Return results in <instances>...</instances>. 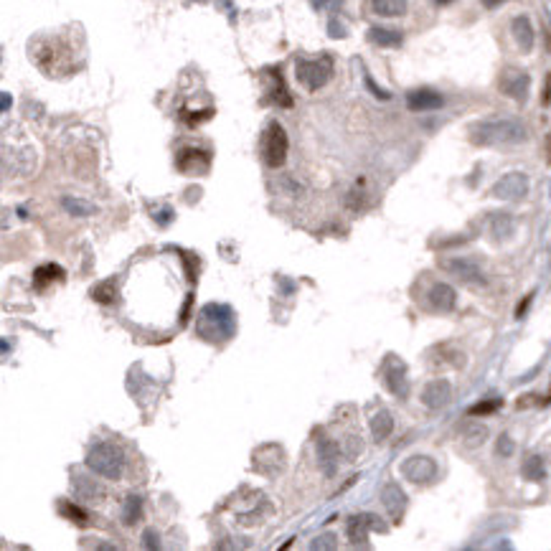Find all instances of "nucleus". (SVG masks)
Masks as SVG:
<instances>
[{
    "label": "nucleus",
    "instance_id": "c9c22d12",
    "mask_svg": "<svg viewBox=\"0 0 551 551\" xmlns=\"http://www.w3.org/2000/svg\"><path fill=\"white\" fill-rule=\"evenodd\" d=\"M531 300H534V295H526L524 302H521V305H518V308H516V315H518V318H524V313H526V308L531 305Z\"/></svg>",
    "mask_w": 551,
    "mask_h": 551
},
{
    "label": "nucleus",
    "instance_id": "f257e3e1",
    "mask_svg": "<svg viewBox=\"0 0 551 551\" xmlns=\"http://www.w3.org/2000/svg\"><path fill=\"white\" fill-rule=\"evenodd\" d=\"M467 138L478 147H506L521 145L524 140H528V130L521 120L495 117V120L473 122L467 130Z\"/></svg>",
    "mask_w": 551,
    "mask_h": 551
},
{
    "label": "nucleus",
    "instance_id": "b1692460",
    "mask_svg": "<svg viewBox=\"0 0 551 551\" xmlns=\"http://www.w3.org/2000/svg\"><path fill=\"white\" fill-rule=\"evenodd\" d=\"M140 518H143V503H140L138 495H127L125 498V506H122V524H138Z\"/></svg>",
    "mask_w": 551,
    "mask_h": 551
},
{
    "label": "nucleus",
    "instance_id": "6e6552de",
    "mask_svg": "<svg viewBox=\"0 0 551 551\" xmlns=\"http://www.w3.org/2000/svg\"><path fill=\"white\" fill-rule=\"evenodd\" d=\"M498 89L516 102H526L528 89H531V77L521 69H503L498 79Z\"/></svg>",
    "mask_w": 551,
    "mask_h": 551
},
{
    "label": "nucleus",
    "instance_id": "f3484780",
    "mask_svg": "<svg viewBox=\"0 0 551 551\" xmlns=\"http://www.w3.org/2000/svg\"><path fill=\"white\" fill-rule=\"evenodd\" d=\"M381 503H384V509H387L389 516L399 524L402 516H404V509H406L404 491H402L396 482H389V485H384V491H381Z\"/></svg>",
    "mask_w": 551,
    "mask_h": 551
},
{
    "label": "nucleus",
    "instance_id": "9d476101",
    "mask_svg": "<svg viewBox=\"0 0 551 551\" xmlns=\"http://www.w3.org/2000/svg\"><path fill=\"white\" fill-rule=\"evenodd\" d=\"M381 374H384V384H387V389L391 391L394 396H399V399H404L406 394H409V381H406V369L404 363L399 361L396 356H389L387 361H384V369H381Z\"/></svg>",
    "mask_w": 551,
    "mask_h": 551
},
{
    "label": "nucleus",
    "instance_id": "0eeeda50",
    "mask_svg": "<svg viewBox=\"0 0 551 551\" xmlns=\"http://www.w3.org/2000/svg\"><path fill=\"white\" fill-rule=\"evenodd\" d=\"M439 467L430 455H412L402 463V475L414 485H427L437 478Z\"/></svg>",
    "mask_w": 551,
    "mask_h": 551
},
{
    "label": "nucleus",
    "instance_id": "2eb2a0df",
    "mask_svg": "<svg viewBox=\"0 0 551 551\" xmlns=\"http://www.w3.org/2000/svg\"><path fill=\"white\" fill-rule=\"evenodd\" d=\"M427 302H430L432 310L437 313H450L455 308L457 302V293L452 284H445V282H434L430 287V293H427Z\"/></svg>",
    "mask_w": 551,
    "mask_h": 551
},
{
    "label": "nucleus",
    "instance_id": "ddd939ff",
    "mask_svg": "<svg viewBox=\"0 0 551 551\" xmlns=\"http://www.w3.org/2000/svg\"><path fill=\"white\" fill-rule=\"evenodd\" d=\"M442 104H445V97L434 92V89H427V86L414 89V92L406 95V107L412 112H432V110H439Z\"/></svg>",
    "mask_w": 551,
    "mask_h": 551
},
{
    "label": "nucleus",
    "instance_id": "a211bd4d",
    "mask_svg": "<svg viewBox=\"0 0 551 551\" xmlns=\"http://www.w3.org/2000/svg\"><path fill=\"white\" fill-rule=\"evenodd\" d=\"M511 31H513V38H516L518 49L524 53H528L531 49H534V26H531V21L526 16H516L513 18V23H511Z\"/></svg>",
    "mask_w": 551,
    "mask_h": 551
},
{
    "label": "nucleus",
    "instance_id": "473e14b6",
    "mask_svg": "<svg viewBox=\"0 0 551 551\" xmlns=\"http://www.w3.org/2000/svg\"><path fill=\"white\" fill-rule=\"evenodd\" d=\"M513 450H516L513 439H511L509 434H500L498 445H495V452H498L500 457H511V455H513Z\"/></svg>",
    "mask_w": 551,
    "mask_h": 551
},
{
    "label": "nucleus",
    "instance_id": "cd10ccee",
    "mask_svg": "<svg viewBox=\"0 0 551 551\" xmlns=\"http://www.w3.org/2000/svg\"><path fill=\"white\" fill-rule=\"evenodd\" d=\"M272 77H275V102L280 107H293V97L287 95V86H284L280 69H272Z\"/></svg>",
    "mask_w": 551,
    "mask_h": 551
},
{
    "label": "nucleus",
    "instance_id": "39448f33",
    "mask_svg": "<svg viewBox=\"0 0 551 551\" xmlns=\"http://www.w3.org/2000/svg\"><path fill=\"white\" fill-rule=\"evenodd\" d=\"M287 150H290V140L287 132L280 122H269V127L262 135V158L269 168H282L287 160Z\"/></svg>",
    "mask_w": 551,
    "mask_h": 551
},
{
    "label": "nucleus",
    "instance_id": "20e7f679",
    "mask_svg": "<svg viewBox=\"0 0 551 551\" xmlns=\"http://www.w3.org/2000/svg\"><path fill=\"white\" fill-rule=\"evenodd\" d=\"M295 77L308 92H315L320 86H326L333 77V61L330 56H323L318 61H308V59H297L295 61Z\"/></svg>",
    "mask_w": 551,
    "mask_h": 551
},
{
    "label": "nucleus",
    "instance_id": "7ed1b4c3",
    "mask_svg": "<svg viewBox=\"0 0 551 551\" xmlns=\"http://www.w3.org/2000/svg\"><path fill=\"white\" fill-rule=\"evenodd\" d=\"M31 53H34L38 69H41L43 74H49V77H64V74H71V71H74L71 51L69 49H61L59 41L43 43V46H38V49Z\"/></svg>",
    "mask_w": 551,
    "mask_h": 551
},
{
    "label": "nucleus",
    "instance_id": "393cba45",
    "mask_svg": "<svg viewBox=\"0 0 551 551\" xmlns=\"http://www.w3.org/2000/svg\"><path fill=\"white\" fill-rule=\"evenodd\" d=\"M61 204H64V208H66L71 216H92V214H97V206H92L89 201H82V198H64Z\"/></svg>",
    "mask_w": 551,
    "mask_h": 551
},
{
    "label": "nucleus",
    "instance_id": "2f4dec72",
    "mask_svg": "<svg viewBox=\"0 0 551 551\" xmlns=\"http://www.w3.org/2000/svg\"><path fill=\"white\" fill-rule=\"evenodd\" d=\"M114 282L110 280V282H102L97 284V287H92V297H95L97 302H102V305H110V302L114 300Z\"/></svg>",
    "mask_w": 551,
    "mask_h": 551
},
{
    "label": "nucleus",
    "instance_id": "dca6fc26",
    "mask_svg": "<svg viewBox=\"0 0 551 551\" xmlns=\"http://www.w3.org/2000/svg\"><path fill=\"white\" fill-rule=\"evenodd\" d=\"M450 394H452L450 381L434 379L422 389V404L427 406V409H442V406L450 402Z\"/></svg>",
    "mask_w": 551,
    "mask_h": 551
},
{
    "label": "nucleus",
    "instance_id": "423d86ee",
    "mask_svg": "<svg viewBox=\"0 0 551 551\" xmlns=\"http://www.w3.org/2000/svg\"><path fill=\"white\" fill-rule=\"evenodd\" d=\"M439 267L465 284H475V287H478V284L488 282V277H485V272L480 269V265L470 257H442L439 259Z\"/></svg>",
    "mask_w": 551,
    "mask_h": 551
},
{
    "label": "nucleus",
    "instance_id": "f03ea898",
    "mask_svg": "<svg viewBox=\"0 0 551 551\" xmlns=\"http://www.w3.org/2000/svg\"><path fill=\"white\" fill-rule=\"evenodd\" d=\"M86 467L104 480H122V475L127 470V457L110 439H97L86 452Z\"/></svg>",
    "mask_w": 551,
    "mask_h": 551
},
{
    "label": "nucleus",
    "instance_id": "e433bc0d",
    "mask_svg": "<svg viewBox=\"0 0 551 551\" xmlns=\"http://www.w3.org/2000/svg\"><path fill=\"white\" fill-rule=\"evenodd\" d=\"M541 102L543 104H549L551 102V74L546 77V84H543V97H541Z\"/></svg>",
    "mask_w": 551,
    "mask_h": 551
},
{
    "label": "nucleus",
    "instance_id": "4c0bfd02",
    "mask_svg": "<svg viewBox=\"0 0 551 551\" xmlns=\"http://www.w3.org/2000/svg\"><path fill=\"white\" fill-rule=\"evenodd\" d=\"M482 3H485L488 8H495V5H498V3H503V0H482Z\"/></svg>",
    "mask_w": 551,
    "mask_h": 551
},
{
    "label": "nucleus",
    "instance_id": "9b49d317",
    "mask_svg": "<svg viewBox=\"0 0 551 551\" xmlns=\"http://www.w3.org/2000/svg\"><path fill=\"white\" fill-rule=\"evenodd\" d=\"M528 193V178L524 173H509L493 186V196L503 201H521Z\"/></svg>",
    "mask_w": 551,
    "mask_h": 551
},
{
    "label": "nucleus",
    "instance_id": "c756f323",
    "mask_svg": "<svg viewBox=\"0 0 551 551\" xmlns=\"http://www.w3.org/2000/svg\"><path fill=\"white\" fill-rule=\"evenodd\" d=\"M61 513L69 518V521H74L77 526H89L86 511H82L79 506H74V503H61Z\"/></svg>",
    "mask_w": 551,
    "mask_h": 551
},
{
    "label": "nucleus",
    "instance_id": "7c9ffc66",
    "mask_svg": "<svg viewBox=\"0 0 551 551\" xmlns=\"http://www.w3.org/2000/svg\"><path fill=\"white\" fill-rule=\"evenodd\" d=\"M491 229H493V234H506V236H509V234L513 232V219H511L509 214H493Z\"/></svg>",
    "mask_w": 551,
    "mask_h": 551
},
{
    "label": "nucleus",
    "instance_id": "72a5a7b5",
    "mask_svg": "<svg viewBox=\"0 0 551 551\" xmlns=\"http://www.w3.org/2000/svg\"><path fill=\"white\" fill-rule=\"evenodd\" d=\"M336 543L333 536H320V541H313V549H336Z\"/></svg>",
    "mask_w": 551,
    "mask_h": 551
},
{
    "label": "nucleus",
    "instance_id": "bb28decb",
    "mask_svg": "<svg viewBox=\"0 0 551 551\" xmlns=\"http://www.w3.org/2000/svg\"><path fill=\"white\" fill-rule=\"evenodd\" d=\"M485 437H488V430L480 427V424H467L465 430H463V439H465L467 448H478V445H482Z\"/></svg>",
    "mask_w": 551,
    "mask_h": 551
},
{
    "label": "nucleus",
    "instance_id": "a19ab883",
    "mask_svg": "<svg viewBox=\"0 0 551 551\" xmlns=\"http://www.w3.org/2000/svg\"><path fill=\"white\" fill-rule=\"evenodd\" d=\"M439 5H448V3H452V0H437Z\"/></svg>",
    "mask_w": 551,
    "mask_h": 551
},
{
    "label": "nucleus",
    "instance_id": "ea45409f",
    "mask_svg": "<svg viewBox=\"0 0 551 551\" xmlns=\"http://www.w3.org/2000/svg\"><path fill=\"white\" fill-rule=\"evenodd\" d=\"M543 404H551V389H549V394H546V399H543Z\"/></svg>",
    "mask_w": 551,
    "mask_h": 551
},
{
    "label": "nucleus",
    "instance_id": "a878e982",
    "mask_svg": "<svg viewBox=\"0 0 551 551\" xmlns=\"http://www.w3.org/2000/svg\"><path fill=\"white\" fill-rule=\"evenodd\" d=\"M34 280L38 287L46 282H51V280H64V269H61L59 265H43V267L36 269Z\"/></svg>",
    "mask_w": 551,
    "mask_h": 551
},
{
    "label": "nucleus",
    "instance_id": "c85d7f7f",
    "mask_svg": "<svg viewBox=\"0 0 551 551\" xmlns=\"http://www.w3.org/2000/svg\"><path fill=\"white\" fill-rule=\"evenodd\" d=\"M500 406H503V399H488V402H478V404H473L470 409H467V414H470V417H488V414L498 412Z\"/></svg>",
    "mask_w": 551,
    "mask_h": 551
},
{
    "label": "nucleus",
    "instance_id": "4be33fe9",
    "mask_svg": "<svg viewBox=\"0 0 551 551\" xmlns=\"http://www.w3.org/2000/svg\"><path fill=\"white\" fill-rule=\"evenodd\" d=\"M371 8L384 18H396L406 13V0H371Z\"/></svg>",
    "mask_w": 551,
    "mask_h": 551
},
{
    "label": "nucleus",
    "instance_id": "4468645a",
    "mask_svg": "<svg viewBox=\"0 0 551 551\" xmlns=\"http://www.w3.org/2000/svg\"><path fill=\"white\" fill-rule=\"evenodd\" d=\"M369 528L374 531H387V524H381L376 516H371V513H363V516H354L345 526V531H348V539L354 543H366V536H369Z\"/></svg>",
    "mask_w": 551,
    "mask_h": 551
},
{
    "label": "nucleus",
    "instance_id": "5701e85b",
    "mask_svg": "<svg viewBox=\"0 0 551 551\" xmlns=\"http://www.w3.org/2000/svg\"><path fill=\"white\" fill-rule=\"evenodd\" d=\"M521 473H524L526 480L531 482H539L543 480V475H546V470H543V460L539 455H531L524 460V467H521Z\"/></svg>",
    "mask_w": 551,
    "mask_h": 551
},
{
    "label": "nucleus",
    "instance_id": "aec40b11",
    "mask_svg": "<svg viewBox=\"0 0 551 551\" xmlns=\"http://www.w3.org/2000/svg\"><path fill=\"white\" fill-rule=\"evenodd\" d=\"M369 41L374 43V46H384V49H396V46H402V41H404V36L399 34V31H394V28H371L369 31Z\"/></svg>",
    "mask_w": 551,
    "mask_h": 551
},
{
    "label": "nucleus",
    "instance_id": "58836bf2",
    "mask_svg": "<svg viewBox=\"0 0 551 551\" xmlns=\"http://www.w3.org/2000/svg\"><path fill=\"white\" fill-rule=\"evenodd\" d=\"M546 145H549V163H551V135L546 138Z\"/></svg>",
    "mask_w": 551,
    "mask_h": 551
},
{
    "label": "nucleus",
    "instance_id": "412c9836",
    "mask_svg": "<svg viewBox=\"0 0 551 551\" xmlns=\"http://www.w3.org/2000/svg\"><path fill=\"white\" fill-rule=\"evenodd\" d=\"M391 432H394V417H391L387 409H381V412H376L371 417V434H374L376 442L387 439Z\"/></svg>",
    "mask_w": 551,
    "mask_h": 551
},
{
    "label": "nucleus",
    "instance_id": "f704fd0d",
    "mask_svg": "<svg viewBox=\"0 0 551 551\" xmlns=\"http://www.w3.org/2000/svg\"><path fill=\"white\" fill-rule=\"evenodd\" d=\"M143 539H145V541H143V546H147V549H153V546H158V534H156V531H153V528H147L145 534H143Z\"/></svg>",
    "mask_w": 551,
    "mask_h": 551
},
{
    "label": "nucleus",
    "instance_id": "1a4fd4ad",
    "mask_svg": "<svg viewBox=\"0 0 551 551\" xmlns=\"http://www.w3.org/2000/svg\"><path fill=\"white\" fill-rule=\"evenodd\" d=\"M178 171L183 175H204L211 168V153L208 150H198V147H183L178 153Z\"/></svg>",
    "mask_w": 551,
    "mask_h": 551
},
{
    "label": "nucleus",
    "instance_id": "f8f14e48",
    "mask_svg": "<svg viewBox=\"0 0 551 551\" xmlns=\"http://www.w3.org/2000/svg\"><path fill=\"white\" fill-rule=\"evenodd\" d=\"M315 450H318L320 470H323L328 478H333V475L338 473V457H341V448H338V442L328 439L326 434H318V437H315Z\"/></svg>",
    "mask_w": 551,
    "mask_h": 551
},
{
    "label": "nucleus",
    "instance_id": "6ab92c4d",
    "mask_svg": "<svg viewBox=\"0 0 551 551\" xmlns=\"http://www.w3.org/2000/svg\"><path fill=\"white\" fill-rule=\"evenodd\" d=\"M71 488H74V495L84 500H102L104 491L99 482H95L92 478H84V475H74L71 480Z\"/></svg>",
    "mask_w": 551,
    "mask_h": 551
}]
</instances>
